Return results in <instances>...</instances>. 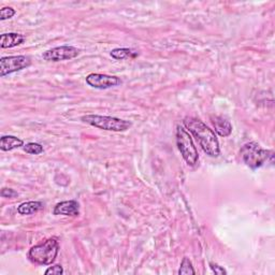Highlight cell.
I'll list each match as a JSON object with an SVG mask.
<instances>
[{
    "mask_svg": "<svg viewBox=\"0 0 275 275\" xmlns=\"http://www.w3.org/2000/svg\"><path fill=\"white\" fill-rule=\"evenodd\" d=\"M31 65L32 58L29 56L16 55L2 57V60H0V76L5 77L8 74L21 71Z\"/></svg>",
    "mask_w": 275,
    "mask_h": 275,
    "instance_id": "8992f818",
    "label": "cell"
},
{
    "mask_svg": "<svg viewBox=\"0 0 275 275\" xmlns=\"http://www.w3.org/2000/svg\"><path fill=\"white\" fill-rule=\"evenodd\" d=\"M61 275L64 274V269L61 264H55L53 267H50L45 271V275Z\"/></svg>",
    "mask_w": 275,
    "mask_h": 275,
    "instance_id": "ac0fdd59",
    "label": "cell"
},
{
    "mask_svg": "<svg viewBox=\"0 0 275 275\" xmlns=\"http://www.w3.org/2000/svg\"><path fill=\"white\" fill-rule=\"evenodd\" d=\"M210 268L215 274H217V275H226V274H227V271H226L223 267L218 266V264H216L214 262H210Z\"/></svg>",
    "mask_w": 275,
    "mask_h": 275,
    "instance_id": "ffe728a7",
    "label": "cell"
},
{
    "mask_svg": "<svg viewBox=\"0 0 275 275\" xmlns=\"http://www.w3.org/2000/svg\"><path fill=\"white\" fill-rule=\"evenodd\" d=\"M176 144L184 160L189 166H195L199 160V154L188 131L182 126L176 127Z\"/></svg>",
    "mask_w": 275,
    "mask_h": 275,
    "instance_id": "5b68a950",
    "label": "cell"
},
{
    "mask_svg": "<svg viewBox=\"0 0 275 275\" xmlns=\"http://www.w3.org/2000/svg\"><path fill=\"white\" fill-rule=\"evenodd\" d=\"M183 125L186 129L193 133L206 155L210 157L219 156L221 149L217 135L208 125L196 117H185Z\"/></svg>",
    "mask_w": 275,
    "mask_h": 275,
    "instance_id": "6da1fadb",
    "label": "cell"
},
{
    "mask_svg": "<svg viewBox=\"0 0 275 275\" xmlns=\"http://www.w3.org/2000/svg\"><path fill=\"white\" fill-rule=\"evenodd\" d=\"M16 14V11L12 7H4L0 10V21H6V19L12 18Z\"/></svg>",
    "mask_w": 275,
    "mask_h": 275,
    "instance_id": "e0dca14e",
    "label": "cell"
},
{
    "mask_svg": "<svg viewBox=\"0 0 275 275\" xmlns=\"http://www.w3.org/2000/svg\"><path fill=\"white\" fill-rule=\"evenodd\" d=\"M244 163L255 170L271 160L273 162V152L264 150L256 142H249L242 146L240 151Z\"/></svg>",
    "mask_w": 275,
    "mask_h": 275,
    "instance_id": "277c9868",
    "label": "cell"
},
{
    "mask_svg": "<svg viewBox=\"0 0 275 275\" xmlns=\"http://www.w3.org/2000/svg\"><path fill=\"white\" fill-rule=\"evenodd\" d=\"M85 80L88 85L93 88H96V90H109V88L122 84V80L119 76L101 73L88 74Z\"/></svg>",
    "mask_w": 275,
    "mask_h": 275,
    "instance_id": "ba28073f",
    "label": "cell"
},
{
    "mask_svg": "<svg viewBox=\"0 0 275 275\" xmlns=\"http://www.w3.org/2000/svg\"><path fill=\"white\" fill-rule=\"evenodd\" d=\"M81 121L95 127V128L106 130V131H114V132L127 131L132 126L131 122L119 119V117L105 116V115L103 116V115H97V114L84 115L81 117Z\"/></svg>",
    "mask_w": 275,
    "mask_h": 275,
    "instance_id": "3957f363",
    "label": "cell"
},
{
    "mask_svg": "<svg viewBox=\"0 0 275 275\" xmlns=\"http://www.w3.org/2000/svg\"><path fill=\"white\" fill-rule=\"evenodd\" d=\"M25 41L26 37L22 34H3L2 37H0V46H2V48H12L23 44Z\"/></svg>",
    "mask_w": 275,
    "mask_h": 275,
    "instance_id": "30bf717a",
    "label": "cell"
},
{
    "mask_svg": "<svg viewBox=\"0 0 275 275\" xmlns=\"http://www.w3.org/2000/svg\"><path fill=\"white\" fill-rule=\"evenodd\" d=\"M60 253V243L55 239H47L43 243L35 245L28 252V258L35 264L50 266Z\"/></svg>",
    "mask_w": 275,
    "mask_h": 275,
    "instance_id": "7a4b0ae2",
    "label": "cell"
},
{
    "mask_svg": "<svg viewBox=\"0 0 275 275\" xmlns=\"http://www.w3.org/2000/svg\"><path fill=\"white\" fill-rule=\"evenodd\" d=\"M212 123L215 128V132L221 136H229L232 132V125L230 124L229 121L222 116H213L212 117Z\"/></svg>",
    "mask_w": 275,
    "mask_h": 275,
    "instance_id": "8fae6325",
    "label": "cell"
},
{
    "mask_svg": "<svg viewBox=\"0 0 275 275\" xmlns=\"http://www.w3.org/2000/svg\"><path fill=\"white\" fill-rule=\"evenodd\" d=\"M24 152H26L27 154H32V155H40L44 152L43 146L39 143H35V142H31L27 143L26 145L23 146Z\"/></svg>",
    "mask_w": 275,
    "mask_h": 275,
    "instance_id": "2e32d148",
    "label": "cell"
},
{
    "mask_svg": "<svg viewBox=\"0 0 275 275\" xmlns=\"http://www.w3.org/2000/svg\"><path fill=\"white\" fill-rule=\"evenodd\" d=\"M81 51L78 48L71 45H62L53 47L51 50H47L42 54V58L46 62H64L70 61L80 55Z\"/></svg>",
    "mask_w": 275,
    "mask_h": 275,
    "instance_id": "52a82bcc",
    "label": "cell"
},
{
    "mask_svg": "<svg viewBox=\"0 0 275 275\" xmlns=\"http://www.w3.org/2000/svg\"><path fill=\"white\" fill-rule=\"evenodd\" d=\"M179 274L180 275H189V274L195 275L196 274V271H195L194 266H193V262L189 260V258H187V257L183 258L180 270H179Z\"/></svg>",
    "mask_w": 275,
    "mask_h": 275,
    "instance_id": "9a60e30c",
    "label": "cell"
},
{
    "mask_svg": "<svg viewBox=\"0 0 275 275\" xmlns=\"http://www.w3.org/2000/svg\"><path fill=\"white\" fill-rule=\"evenodd\" d=\"M110 55L112 58H114V60H116V61H123L128 57H135L138 54L135 52H133L131 48L119 47V48H114V50H112Z\"/></svg>",
    "mask_w": 275,
    "mask_h": 275,
    "instance_id": "5bb4252c",
    "label": "cell"
},
{
    "mask_svg": "<svg viewBox=\"0 0 275 275\" xmlns=\"http://www.w3.org/2000/svg\"><path fill=\"white\" fill-rule=\"evenodd\" d=\"M24 146V141L14 135H3L0 138V150L3 152H10Z\"/></svg>",
    "mask_w": 275,
    "mask_h": 275,
    "instance_id": "7c38bea8",
    "label": "cell"
},
{
    "mask_svg": "<svg viewBox=\"0 0 275 275\" xmlns=\"http://www.w3.org/2000/svg\"><path fill=\"white\" fill-rule=\"evenodd\" d=\"M54 215H64L76 217L80 215V204L76 200H68L57 203L53 211Z\"/></svg>",
    "mask_w": 275,
    "mask_h": 275,
    "instance_id": "9c48e42d",
    "label": "cell"
},
{
    "mask_svg": "<svg viewBox=\"0 0 275 275\" xmlns=\"http://www.w3.org/2000/svg\"><path fill=\"white\" fill-rule=\"evenodd\" d=\"M17 196H18V194L14 189H11V188H3L2 189V197L3 198L11 199V198L17 197Z\"/></svg>",
    "mask_w": 275,
    "mask_h": 275,
    "instance_id": "d6986e66",
    "label": "cell"
},
{
    "mask_svg": "<svg viewBox=\"0 0 275 275\" xmlns=\"http://www.w3.org/2000/svg\"><path fill=\"white\" fill-rule=\"evenodd\" d=\"M44 208L41 201H28L23 202L17 206V213L21 215H33Z\"/></svg>",
    "mask_w": 275,
    "mask_h": 275,
    "instance_id": "4fadbf2b",
    "label": "cell"
}]
</instances>
